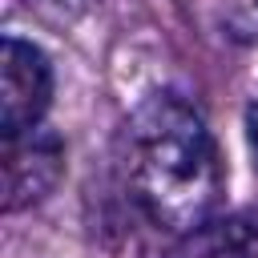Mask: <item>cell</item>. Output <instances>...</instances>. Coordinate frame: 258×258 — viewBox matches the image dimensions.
Masks as SVG:
<instances>
[{"mask_svg":"<svg viewBox=\"0 0 258 258\" xmlns=\"http://www.w3.org/2000/svg\"><path fill=\"white\" fill-rule=\"evenodd\" d=\"M121 169L145 218L177 238L214 222L222 165L202 113L177 93L145 97L121 129Z\"/></svg>","mask_w":258,"mask_h":258,"instance_id":"1","label":"cell"},{"mask_svg":"<svg viewBox=\"0 0 258 258\" xmlns=\"http://www.w3.org/2000/svg\"><path fill=\"white\" fill-rule=\"evenodd\" d=\"M52 101V64L48 56L20 36H4L0 44V133L16 137L36 129Z\"/></svg>","mask_w":258,"mask_h":258,"instance_id":"2","label":"cell"},{"mask_svg":"<svg viewBox=\"0 0 258 258\" xmlns=\"http://www.w3.org/2000/svg\"><path fill=\"white\" fill-rule=\"evenodd\" d=\"M64 173V145L52 129L36 125L4 137V210H28L44 202Z\"/></svg>","mask_w":258,"mask_h":258,"instance_id":"3","label":"cell"},{"mask_svg":"<svg viewBox=\"0 0 258 258\" xmlns=\"http://www.w3.org/2000/svg\"><path fill=\"white\" fill-rule=\"evenodd\" d=\"M165 258H258V222L246 214L214 218L202 230L177 238Z\"/></svg>","mask_w":258,"mask_h":258,"instance_id":"4","label":"cell"},{"mask_svg":"<svg viewBox=\"0 0 258 258\" xmlns=\"http://www.w3.org/2000/svg\"><path fill=\"white\" fill-rule=\"evenodd\" d=\"M250 137H254V153H258V105L250 109Z\"/></svg>","mask_w":258,"mask_h":258,"instance_id":"5","label":"cell"}]
</instances>
